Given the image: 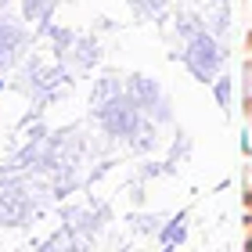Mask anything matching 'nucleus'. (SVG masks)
<instances>
[{
	"label": "nucleus",
	"instance_id": "6e6552de",
	"mask_svg": "<svg viewBox=\"0 0 252 252\" xmlns=\"http://www.w3.org/2000/svg\"><path fill=\"white\" fill-rule=\"evenodd\" d=\"M202 29H205V18L191 15V11H180V15H177V32H180L184 40H191L194 32H202Z\"/></svg>",
	"mask_w": 252,
	"mask_h": 252
},
{
	"label": "nucleus",
	"instance_id": "4468645a",
	"mask_svg": "<svg viewBox=\"0 0 252 252\" xmlns=\"http://www.w3.org/2000/svg\"><path fill=\"white\" fill-rule=\"evenodd\" d=\"M7 7H11V0H0V18L7 15Z\"/></svg>",
	"mask_w": 252,
	"mask_h": 252
},
{
	"label": "nucleus",
	"instance_id": "9b49d317",
	"mask_svg": "<svg viewBox=\"0 0 252 252\" xmlns=\"http://www.w3.org/2000/svg\"><path fill=\"white\" fill-rule=\"evenodd\" d=\"M180 220H184V216H177V220L162 231V242H166V245H173V242H180V238H184V227H180Z\"/></svg>",
	"mask_w": 252,
	"mask_h": 252
},
{
	"label": "nucleus",
	"instance_id": "2eb2a0df",
	"mask_svg": "<svg viewBox=\"0 0 252 252\" xmlns=\"http://www.w3.org/2000/svg\"><path fill=\"white\" fill-rule=\"evenodd\" d=\"M198 4H213V0H198Z\"/></svg>",
	"mask_w": 252,
	"mask_h": 252
},
{
	"label": "nucleus",
	"instance_id": "0eeeda50",
	"mask_svg": "<svg viewBox=\"0 0 252 252\" xmlns=\"http://www.w3.org/2000/svg\"><path fill=\"white\" fill-rule=\"evenodd\" d=\"M54 4L58 0H22V15H26V22H47Z\"/></svg>",
	"mask_w": 252,
	"mask_h": 252
},
{
	"label": "nucleus",
	"instance_id": "20e7f679",
	"mask_svg": "<svg viewBox=\"0 0 252 252\" xmlns=\"http://www.w3.org/2000/svg\"><path fill=\"white\" fill-rule=\"evenodd\" d=\"M126 94L137 101V108L141 112H152L158 101H162V90L152 76H130V87H126Z\"/></svg>",
	"mask_w": 252,
	"mask_h": 252
},
{
	"label": "nucleus",
	"instance_id": "1a4fd4ad",
	"mask_svg": "<svg viewBox=\"0 0 252 252\" xmlns=\"http://www.w3.org/2000/svg\"><path fill=\"white\" fill-rule=\"evenodd\" d=\"M133 148L137 152H152L155 148V123H137V130H133Z\"/></svg>",
	"mask_w": 252,
	"mask_h": 252
},
{
	"label": "nucleus",
	"instance_id": "7ed1b4c3",
	"mask_svg": "<svg viewBox=\"0 0 252 252\" xmlns=\"http://www.w3.org/2000/svg\"><path fill=\"white\" fill-rule=\"evenodd\" d=\"M26 43H29L26 29L15 26L7 15L0 18V72H7V68L22 58V47H26Z\"/></svg>",
	"mask_w": 252,
	"mask_h": 252
},
{
	"label": "nucleus",
	"instance_id": "f257e3e1",
	"mask_svg": "<svg viewBox=\"0 0 252 252\" xmlns=\"http://www.w3.org/2000/svg\"><path fill=\"white\" fill-rule=\"evenodd\" d=\"M94 119L105 126L108 137H133L137 123H141V108H137V101L130 94H116L112 101L94 108Z\"/></svg>",
	"mask_w": 252,
	"mask_h": 252
},
{
	"label": "nucleus",
	"instance_id": "423d86ee",
	"mask_svg": "<svg viewBox=\"0 0 252 252\" xmlns=\"http://www.w3.org/2000/svg\"><path fill=\"white\" fill-rule=\"evenodd\" d=\"M116 94H123V87H119V76H101L97 79V83H94V94H90V105H105V101H112V97H116Z\"/></svg>",
	"mask_w": 252,
	"mask_h": 252
},
{
	"label": "nucleus",
	"instance_id": "ddd939ff",
	"mask_svg": "<svg viewBox=\"0 0 252 252\" xmlns=\"http://www.w3.org/2000/svg\"><path fill=\"white\" fill-rule=\"evenodd\" d=\"M155 223H158V216H133L137 231H155Z\"/></svg>",
	"mask_w": 252,
	"mask_h": 252
},
{
	"label": "nucleus",
	"instance_id": "9d476101",
	"mask_svg": "<svg viewBox=\"0 0 252 252\" xmlns=\"http://www.w3.org/2000/svg\"><path fill=\"white\" fill-rule=\"evenodd\" d=\"M51 36H54V51H58V58L68 54V51H72V43H76V36L68 29H51Z\"/></svg>",
	"mask_w": 252,
	"mask_h": 252
},
{
	"label": "nucleus",
	"instance_id": "39448f33",
	"mask_svg": "<svg viewBox=\"0 0 252 252\" xmlns=\"http://www.w3.org/2000/svg\"><path fill=\"white\" fill-rule=\"evenodd\" d=\"M97 58H101L97 40L83 36V40H76V43H72V62H76L79 68H94V65H97Z\"/></svg>",
	"mask_w": 252,
	"mask_h": 252
},
{
	"label": "nucleus",
	"instance_id": "f8f14e48",
	"mask_svg": "<svg viewBox=\"0 0 252 252\" xmlns=\"http://www.w3.org/2000/svg\"><path fill=\"white\" fill-rule=\"evenodd\" d=\"M216 97H220V105H223V108H231V76L216 79Z\"/></svg>",
	"mask_w": 252,
	"mask_h": 252
},
{
	"label": "nucleus",
	"instance_id": "f03ea898",
	"mask_svg": "<svg viewBox=\"0 0 252 252\" xmlns=\"http://www.w3.org/2000/svg\"><path fill=\"white\" fill-rule=\"evenodd\" d=\"M220 62H223V51L216 47V40H213L205 29H202V32H194V36L188 40L184 65L202 79V83H213V72H216V65H220Z\"/></svg>",
	"mask_w": 252,
	"mask_h": 252
}]
</instances>
